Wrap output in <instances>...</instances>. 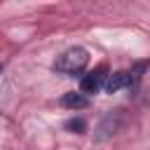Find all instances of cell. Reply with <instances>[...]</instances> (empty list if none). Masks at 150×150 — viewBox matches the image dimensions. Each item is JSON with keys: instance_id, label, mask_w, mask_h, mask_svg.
<instances>
[{"instance_id": "cell-1", "label": "cell", "mask_w": 150, "mask_h": 150, "mask_svg": "<svg viewBox=\"0 0 150 150\" xmlns=\"http://www.w3.org/2000/svg\"><path fill=\"white\" fill-rule=\"evenodd\" d=\"M87 63H89L87 49H82V47H70V49H66V52L54 61V70L61 73V75L73 77V75H80V73L87 68Z\"/></svg>"}, {"instance_id": "cell-2", "label": "cell", "mask_w": 150, "mask_h": 150, "mask_svg": "<svg viewBox=\"0 0 150 150\" xmlns=\"http://www.w3.org/2000/svg\"><path fill=\"white\" fill-rule=\"evenodd\" d=\"M105 80H108V70H105V66H98V68L89 70V73L82 77L80 91H82V94H96V91H101V89L105 87Z\"/></svg>"}, {"instance_id": "cell-3", "label": "cell", "mask_w": 150, "mask_h": 150, "mask_svg": "<svg viewBox=\"0 0 150 150\" xmlns=\"http://www.w3.org/2000/svg\"><path fill=\"white\" fill-rule=\"evenodd\" d=\"M131 84H134V73H129V70H117V73L108 75L103 89H105L108 94H115V91L127 89V87H131Z\"/></svg>"}, {"instance_id": "cell-4", "label": "cell", "mask_w": 150, "mask_h": 150, "mask_svg": "<svg viewBox=\"0 0 150 150\" xmlns=\"http://www.w3.org/2000/svg\"><path fill=\"white\" fill-rule=\"evenodd\" d=\"M122 122H124V110H112V112H108L105 115V120L101 122V127H98V138H105V136H112L120 127H122Z\"/></svg>"}, {"instance_id": "cell-5", "label": "cell", "mask_w": 150, "mask_h": 150, "mask_svg": "<svg viewBox=\"0 0 150 150\" xmlns=\"http://www.w3.org/2000/svg\"><path fill=\"white\" fill-rule=\"evenodd\" d=\"M87 103H89V98H87L82 91H68V94L61 96V105H66V108H70V110L87 108Z\"/></svg>"}, {"instance_id": "cell-6", "label": "cell", "mask_w": 150, "mask_h": 150, "mask_svg": "<svg viewBox=\"0 0 150 150\" xmlns=\"http://www.w3.org/2000/svg\"><path fill=\"white\" fill-rule=\"evenodd\" d=\"M66 129H70V131H75V134H82V131L87 129V122H84L82 117H73V120L66 122Z\"/></svg>"}, {"instance_id": "cell-7", "label": "cell", "mask_w": 150, "mask_h": 150, "mask_svg": "<svg viewBox=\"0 0 150 150\" xmlns=\"http://www.w3.org/2000/svg\"><path fill=\"white\" fill-rule=\"evenodd\" d=\"M0 73H2V63H0Z\"/></svg>"}]
</instances>
